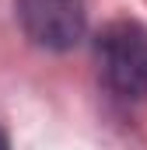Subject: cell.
I'll use <instances>...</instances> for the list:
<instances>
[{
  "mask_svg": "<svg viewBox=\"0 0 147 150\" xmlns=\"http://www.w3.org/2000/svg\"><path fill=\"white\" fill-rule=\"evenodd\" d=\"M98 77L112 94L147 98V28L140 21H112L95 38Z\"/></svg>",
  "mask_w": 147,
  "mask_h": 150,
  "instance_id": "1",
  "label": "cell"
},
{
  "mask_svg": "<svg viewBox=\"0 0 147 150\" xmlns=\"http://www.w3.org/2000/svg\"><path fill=\"white\" fill-rule=\"evenodd\" d=\"M18 25L39 49L67 52L88 32L84 0H14Z\"/></svg>",
  "mask_w": 147,
  "mask_h": 150,
  "instance_id": "2",
  "label": "cell"
},
{
  "mask_svg": "<svg viewBox=\"0 0 147 150\" xmlns=\"http://www.w3.org/2000/svg\"><path fill=\"white\" fill-rule=\"evenodd\" d=\"M0 150H11V143H7V133L0 129Z\"/></svg>",
  "mask_w": 147,
  "mask_h": 150,
  "instance_id": "3",
  "label": "cell"
}]
</instances>
